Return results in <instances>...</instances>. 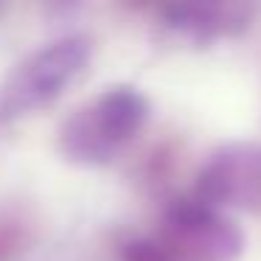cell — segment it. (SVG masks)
Returning <instances> with one entry per match:
<instances>
[{"label": "cell", "mask_w": 261, "mask_h": 261, "mask_svg": "<svg viewBox=\"0 0 261 261\" xmlns=\"http://www.w3.org/2000/svg\"><path fill=\"white\" fill-rule=\"evenodd\" d=\"M149 98L138 87L115 85L87 98L59 124L57 146L65 160L79 166L110 163L149 121Z\"/></svg>", "instance_id": "1"}, {"label": "cell", "mask_w": 261, "mask_h": 261, "mask_svg": "<svg viewBox=\"0 0 261 261\" xmlns=\"http://www.w3.org/2000/svg\"><path fill=\"white\" fill-rule=\"evenodd\" d=\"M87 37H62L31 51L0 82V121H17L54 104L90 62Z\"/></svg>", "instance_id": "2"}, {"label": "cell", "mask_w": 261, "mask_h": 261, "mask_svg": "<svg viewBox=\"0 0 261 261\" xmlns=\"http://www.w3.org/2000/svg\"><path fill=\"white\" fill-rule=\"evenodd\" d=\"M160 247L174 261H236L244 236L227 214L199 199H180L163 216Z\"/></svg>", "instance_id": "3"}, {"label": "cell", "mask_w": 261, "mask_h": 261, "mask_svg": "<svg viewBox=\"0 0 261 261\" xmlns=\"http://www.w3.org/2000/svg\"><path fill=\"white\" fill-rule=\"evenodd\" d=\"M197 199L216 211H261V141L216 149L197 174Z\"/></svg>", "instance_id": "4"}, {"label": "cell", "mask_w": 261, "mask_h": 261, "mask_svg": "<svg viewBox=\"0 0 261 261\" xmlns=\"http://www.w3.org/2000/svg\"><path fill=\"white\" fill-rule=\"evenodd\" d=\"M253 12L255 9L244 3H171L160 9V17L177 34L208 42L244 31Z\"/></svg>", "instance_id": "5"}, {"label": "cell", "mask_w": 261, "mask_h": 261, "mask_svg": "<svg viewBox=\"0 0 261 261\" xmlns=\"http://www.w3.org/2000/svg\"><path fill=\"white\" fill-rule=\"evenodd\" d=\"M23 247V233L20 222H6L0 219V261H12L14 253Z\"/></svg>", "instance_id": "6"}, {"label": "cell", "mask_w": 261, "mask_h": 261, "mask_svg": "<svg viewBox=\"0 0 261 261\" xmlns=\"http://www.w3.org/2000/svg\"><path fill=\"white\" fill-rule=\"evenodd\" d=\"M124 261H174V258L154 242H132L124 250Z\"/></svg>", "instance_id": "7"}]
</instances>
